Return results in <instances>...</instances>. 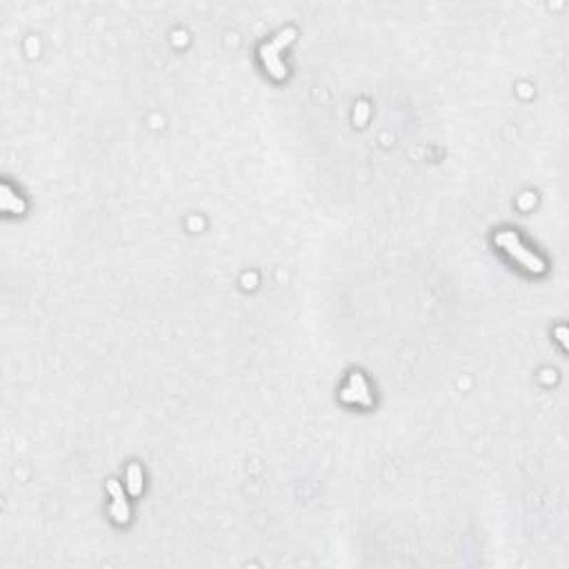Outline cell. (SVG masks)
<instances>
[{
	"instance_id": "7",
	"label": "cell",
	"mask_w": 569,
	"mask_h": 569,
	"mask_svg": "<svg viewBox=\"0 0 569 569\" xmlns=\"http://www.w3.org/2000/svg\"><path fill=\"white\" fill-rule=\"evenodd\" d=\"M367 116V105H358V122H362Z\"/></svg>"
},
{
	"instance_id": "4",
	"label": "cell",
	"mask_w": 569,
	"mask_h": 569,
	"mask_svg": "<svg viewBox=\"0 0 569 569\" xmlns=\"http://www.w3.org/2000/svg\"><path fill=\"white\" fill-rule=\"evenodd\" d=\"M107 489H109V494H112V498H114V503H112V516H114V521L116 523H130V503H127V498H125V491H122V487L118 485V481H109L107 483Z\"/></svg>"
},
{
	"instance_id": "3",
	"label": "cell",
	"mask_w": 569,
	"mask_h": 569,
	"mask_svg": "<svg viewBox=\"0 0 569 569\" xmlns=\"http://www.w3.org/2000/svg\"><path fill=\"white\" fill-rule=\"evenodd\" d=\"M340 398L345 402H360V405H370V402H372V394H370V387H367L362 374L354 372L350 376V385H347V387L343 390Z\"/></svg>"
},
{
	"instance_id": "5",
	"label": "cell",
	"mask_w": 569,
	"mask_h": 569,
	"mask_svg": "<svg viewBox=\"0 0 569 569\" xmlns=\"http://www.w3.org/2000/svg\"><path fill=\"white\" fill-rule=\"evenodd\" d=\"M127 489H130V494H134V496H138L142 491V471L138 465H130V469H127Z\"/></svg>"
},
{
	"instance_id": "6",
	"label": "cell",
	"mask_w": 569,
	"mask_h": 569,
	"mask_svg": "<svg viewBox=\"0 0 569 569\" xmlns=\"http://www.w3.org/2000/svg\"><path fill=\"white\" fill-rule=\"evenodd\" d=\"M3 207L9 209V212H16V214L25 209L23 200H18V196H14V194L9 192V187H3Z\"/></svg>"
},
{
	"instance_id": "1",
	"label": "cell",
	"mask_w": 569,
	"mask_h": 569,
	"mask_svg": "<svg viewBox=\"0 0 569 569\" xmlns=\"http://www.w3.org/2000/svg\"><path fill=\"white\" fill-rule=\"evenodd\" d=\"M496 245L501 249H505L513 261L521 263L527 271L531 273H543L545 271V261L541 256H536L534 251H529L523 243L516 231H501L496 234Z\"/></svg>"
},
{
	"instance_id": "2",
	"label": "cell",
	"mask_w": 569,
	"mask_h": 569,
	"mask_svg": "<svg viewBox=\"0 0 569 569\" xmlns=\"http://www.w3.org/2000/svg\"><path fill=\"white\" fill-rule=\"evenodd\" d=\"M293 38H296V29H285L273 43H267V45L261 47V61H263L265 69H267L276 80H285V76H287V67L283 65V61H281L278 53H281V49H283L285 45H289Z\"/></svg>"
}]
</instances>
